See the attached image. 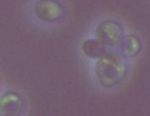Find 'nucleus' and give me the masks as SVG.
Instances as JSON below:
<instances>
[{
    "label": "nucleus",
    "instance_id": "obj_1",
    "mask_svg": "<svg viewBox=\"0 0 150 116\" xmlns=\"http://www.w3.org/2000/svg\"><path fill=\"white\" fill-rule=\"evenodd\" d=\"M129 63L118 52L110 50L97 60L95 76L101 86L111 88L118 85L127 77Z\"/></svg>",
    "mask_w": 150,
    "mask_h": 116
},
{
    "label": "nucleus",
    "instance_id": "obj_2",
    "mask_svg": "<svg viewBox=\"0 0 150 116\" xmlns=\"http://www.w3.org/2000/svg\"><path fill=\"white\" fill-rule=\"evenodd\" d=\"M33 13L36 19L43 23H57L66 17V8L60 0H37Z\"/></svg>",
    "mask_w": 150,
    "mask_h": 116
},
{
    "label": "nucleus",
    "instance_id": "obj_3",
    "mask_svg": "<svg viewBox=\"0 0 150 116\" xmlns=\"http://www.w3.org/2000/svg\"><path fill=\"white\" fill-rule=\"evenodd\" d=\"M125 29L122 25L116 20L108 19L100 22L95 30L96 39L100 40L108 47L118 46L125 36Z\"/></svg>",
    "mask_w": 150,
    "mask_h": 116
},
{
    "label": "nucleus",
    "instance_id": "obj_4",
    "mask_svg": "<svg viewBox=\"0 0 150 116\" xmlns=\"http://www.w3.org/2000/svg\"><path fill=\"white\" fill-rule=\"evenodd\" d=\"M24 108V99L17 91H6L0 95V116H20Z\"/></svg>",
    "mask_w": 150,
    "mask_h": 116
},
{
    "label": "nucleus",
    "instance_id": "obj_5",
    "mask_svg": "<svg viewBox=\"0 0 150 116\" xmlns=\"http://www.w3.org/2000/svg\"><path fill=\"white\" fill-rule=\"evenodd\" d=\"M117 47H118V52L125 59L134 58L140 54L142 50V43L137 35L127 34L123 36Z\"/></svg>",
    "mask_w": 150,
    "mask_h": 116
},
{
    "label": "nucleus",
    "instance_id": "obj_6",
    "mask_svg": "<svg viewBox=\"0 0 150 116\" xmlns=\"http://www.w3.org/2000/svg\"><path fill=\"white\" fill-rule=\"evenodd\" d=\"M82 52L86 54L88 58L91 59H100L104 54H106L109 50V47L106 46L104 43L96 38H90L83 41L81 46Z\"/></svg>",
    "mask_w": 150,
    "mask_h": 116
}]
</instances>
